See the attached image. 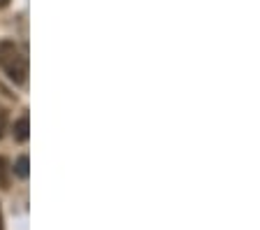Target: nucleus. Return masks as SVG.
Wrapping results in <instances>:
<instances>
[{
    "label": "nucleus",
    "mask_w": 260,
    "mask_h": 230,
    "mask_svg": "<svg viewBox=\"0 0 260 230\" xmlns=\"http://www.w3.org/2000/svg\"><path fill=\"white\" fill-rule=\"evenodd\" d=\"M28 133H30V123H28V116H21V119L14 123V140L16 142H26Z\"/></svg>",
    "instance_id": "obj_2"
},
{
    "label": "nucleus",
    "mask_w": 260,
    "mask_h": 230,
    "mask_svg": "<svg viewBox=\"0 0 260 230\" xmlns=\"http://www.w3.org/2000/svg\"><path fill=\"white\" fill-rule=\"evenodd\" d=\"M0 63L5 68L7 77H10L14 84H23L28 75V65L23 54L19 51L14 42H0Z\"/></svg>",
    "instance_id": "obj_1"
},
{
    "label": "nucleus",
    "mask_w": 260,
    "mask_h": 230,
    "mask_svg": "<svg viewBox=\"0 0 260 230\" xmlns=\"http://www.w3.org/2000/svg\"><path fill=\"white\" fill-rule=\"evenodd\" d=\"M14 175H16V177H21V179H26V177H28V156H21V158L16 160V165H14Z\"/></svg>",
    "instance_id": "obj_3"
},
{
    "label": "nucleus",
    "mask_w": 260,
    "mask_h": 230,
    "mask_svg": "<svg viewBox=\"0 0 260 230\" xmlns=\"http://www.w3.org/2000/svg\"><path fill=\"white\" fill-rule=\"evenodd\" d=\"M7 184V163L0 158V186H5Z\"/></svg>",
    "instance_id": "obj_4"
},
{
    "label": "nucleus",
    "mask_w": 260,
    "mask_h": 230,
    "mask_svg": "<svg viewBox=\"0 0 260 230\" xmlns=\"http://www.w3.org/2000/svg\"><path fill=\"white\" fill-rule=\"evenodd\" d=\"M7 3H10V0H0V7H5Z\"/></svg>",
    "instance_id": "obj_6"
},
{
    "label": "nucleus",
    "mask_w": 260,
    "mask_h": 230,
    "mask_svg": "<svg viewBox=\"0 0 260 230\" xmlns=\"http://www.w3.org/2000/svg\"><path fill=\"white\" fill-rule=\"evenodd\" d=\"M0 230H3V214H0Z\"/></svg>",
    "instance_id": "obj_7"
},
{
    "label": "nucleus",
    "mask_w": 260,
    "mask_h": 230,
    "mask_svg": "<svg viewBox=\"0 0 260 230\" xmlns=\"http://www.w3.org/2000/svg\"><path fill=\"white\" fill-rule=\"evenodd\" d=\"M5 126H7V116H5V112H0V137L5 133Z\"/></svg>",
    "instance_id": "obj_5"
}]
</instances>
